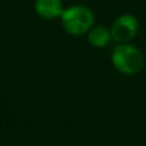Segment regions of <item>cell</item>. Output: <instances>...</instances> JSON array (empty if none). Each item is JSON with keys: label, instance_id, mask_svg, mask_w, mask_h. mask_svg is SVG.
Wrapping results in <instances>:
<instances>
[{"label": "cell", "instance_id": "obj_1", "mask_svg": "<svg viewBox=\"0 0 146 146\" xmlns=\"http://www.w3.org/2000/svg\"><path fill=\"white\" fill-rule=\"evenodd\" d=\"M111 60L114 68L124 75H133L138 73L145 64L141 50L129 42L119 43L112 51Z\"/></svg>", "mask_w": 146, "mask_h": 146}, {"label": "cell", "instance_id": "obj_2", "mask_svg": "<svg viewBox=\"0 0 146 146\" xmlns=\"http://www.w3.org/2000/svg\"><path fill=\"white\" fill-rule=\"evenodd\" d=\"M64 30L72 35H82L94 26L95 15L92 10L82 5H73L65 8L60 16Z\"/></svg>", "mask_w": 146, "mask_h": 146}, {"label": "cell", "instance_id": "obj_3", "mask_svg": "<svg viewBox=\"0 0 146 146\" xmlns=\"http://www.w3.org/2000/svg\"><path fill=\"white\" fill-rule=\"evenodd\" d=\"M110 30L112 39L119 43H128L137 35L139 31V21L131 14H123L114 21Z\"/></svg>", "mask_w": 146, "mask_h": 146}, {"label": "cell", "instance_id": "obj_4", "mask_svg": "<svg viewBox=\"0 0 146 146\" xmlns=\"http://www.w3.org/2000/svg\"><path fill=\"white\" fill-rule=\"evenodd\" d=\"M62 0H34V10L43 19H55L64 11Z\"/></svg>", "mask_w": 146, "mask_h": 146}, {"label": "cell", "instance_id": "obj_5", "mask_svg": "<svg viewBox=\"0 0 146 146\" xmlns=\"http://www.w3.org/2000/svg\"><path fill=\"white\" fill-rule=\"evenodd\" d=\"M89 43L96 48H103L107 46L112 39L111 30L103 25H94L87 33Z\"/></svg>", "mask_w": 146, "mask_h": 146}]
</instances>
